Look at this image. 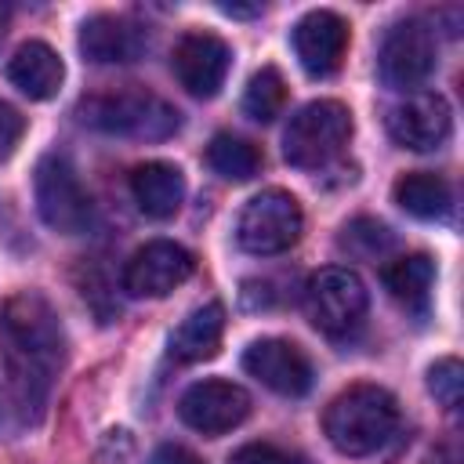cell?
I'll return each mask as SVG.
<instances>
[{
  "mask_svg": "<svg viewBox=\"0 0 464 464\" xmlns=\"http://www.w3.org/2000/svg\"><path fill=\"white\" fill-rule=\"evenodd\" d=\"M243 370L261 381L268 392L297 399L312 388V362L308 355L283 337H261L243 352Z\"/></svg>",
  "mask_w": 464,
  "mask_h": 464,
  "instance_id": "cell-12",
  "label": "cell"
},
{
  "mask_svg": "<svg viewBox=\"0 0 464 464\" xmlns=\"http://www.w3.org/2000/svg\"><path fill=\"white\" fill-rule=\"evenodd\" d=\"M130 192L145 218L167 221L178 214L185 199V174L167 160H149L130 170Z\"/></svg>",
  "mask_w": 464,
  "mask_h": 464,
  "instance_id": "cell-16",
  "label": "cell"
},
{
  "mask_svg": "<svg viewBox=\"0 0 464 464\" xmlns=\"http://www.w3.org/2000/svg\"><path fill=\"white\" fill-rule=\"evenodd\" d=\"M22 134H25V116L14 105L0 102V160H7L14 152V145L22 141Z\"/></svg>",
  "mask_w": 464,
  "mask_h": 464,
  "instance_id": "cell-26",
  "label": "cell"
},
{
  "mask_svg": "<svg viewBox=\"0 0 464 464\" xmlns=\"http://www.w3.org/2000/svg\"><path fill=\"white\" fill-rule=\"evenodd\" d=\"M392 199L410 214V218H420V221H439L450 214V185L442 174L435 170H410L402 174L395 185H392Z\"/></svg>",
  "mask_w": 464,
  "mask_h": 464,
  "instance_id": "cell-19",
  "label": "cell"
},
{
  "mask_svg": "<svg viewBox=\"0 0 464 464\" xmlns=\"http://www.w3.org/2000/svg\"><path fill=\"white\" fill-rule=\"evenodd\" d=\"M352 138V112L348 105L334 98H319L301 105L283 134V156L297 170H319L326 167Z\"/></svg>",
  "mask_w": 464,
  "mask_h": 464,
  "instance_id": "cell-4",
  "label": "cell"
},
{
  "mask_svg": "<svg viewBox=\"0 0 464 464\" xmlns=\"http://www.w3.org/2000/svg\"><path fill=\"white\" fill-rule=\"evenodd\" d=\"M399 428V402L377 384H352L330 399L323 413V431L330 446L344 457L377 453Z\"/></svg>",
  "mask_w": 464,
  "mask_h": 464,
  "instance_id": "cell-2",
  "label": "cell"
},
{
  "mask_svg": "<svg viewBox=\"0 0 464 464\" xmlns=\"http://www.w3.org/2000/svg\"><path fill=\"white\" fill-rule=\"evenodd\" d=\"M178 417L192 431L214 439V435H225L232 428H239L250 417V395H246V388H239L232 381L207 377V381H196L181 392Z\"/></svg>",
  "mask_w": 464,
  "mask_h": 464,
  "instance_id": "cell-9",
  "label": "cell"
},
{
  "mask_svg": "<svg viewBox=\"0 0 464 464\" xmlns=\"http://www.w3.org/2000/svg\"><path fill=\"white\" fill-rule=\"evenodd\" d=\"M381 80L392 91H413L435 72V33L420 18H406L388 29L381 54Z\"/></svg>",
  "mask_w": 464,
  "mask_h": 464,
  "instance_id": "cell-8",
  "label": "cell"
},
{
  "mask_svg": "<svg viewBox=\"0 0 464 464\" xmlns=\"http://www.w3.org/2000/svg\"><path fill=\"white\" fill-rule=\"evenodd\" d=\"M76 116L91 130L116 134V138H138V141H163L181 127V112L167 98L145 87L91 94L76 105Z\"/></svg>",
  "mask_w": 464,
  "mask_h": 464,
  "instance_id": "cell-3",
  "label": "cell"
},
{
  "mask_svg": "<svg viewBox=\"0 0 464 464\" xmlns=\"http://www.w3.org/2000/svg\"><path fill=\"white\" fill-rule=\"evenodd\" d=\"M33 196H36V210H40L47 228H54L62 236L87 232V225L94 218V207H91V196L80 185V178H76V170H72V163L65 156L47 152L36 163Z\"/></svg>",
  "mask_w": 464,
  "mask_h": 464,
  "instance_id": "cell-6",
  "label": "cell"
},
{
  "mask_svg": "<svg viewBox=\"0 0 464 464\" xmlns=\"http://www.w3.org/2000/svg\"><path fill=\"white\" fill-rule=\"evenodd\" d=\"M196 272V257L174 239H152L123 265V290L130 297H167Z\"/></svg>",
  "mask_w": 464,
  "mask_h": 464,
  "instance_id": "cell-10",
  "label": "cell"
},
{
  "mask_svg": "<svg viewBox=\"0 0 464 464\" xmlns=\"http://www.w3.org/2000/svg\"><path fill=\"white\" fill-rule=\"evenodd\" d=\"M450 130H453L450 102L435 91H413L406 102H399L388 112L392 141L413 152H435L439 145H446Z\"/></svg>",
  "mask_w": 464,
  "mask_h": 464,
  "instance_id": "cell-11",
  "label": "cell"
},
{
  "mask_svg": "<svg viewBox=\"0 0 464 464\" xmlns=\"http://www.w3.org/2000/svg\"><path fill=\"white\" fill-rule=\"evenodd\" d=\"M207 163L225 181H250L254 174H261L265 160H261V149L254 141L236 138V134H214L207 145Z\"/></svg>",
  "mask_w": 464,
  "mask_h": 464,
  "instance_id": "cell-21",
  "label": "cell"
},
{
  "mask_svg": "<svg viewBox=\"0 0 464 464\" xmlns=\"http://www.w3.org/2000/svg\"><path fill=\"white\" fill-rule=\"evenodd\" d=\"M301 228H304L301 203L283 188H265L254 199H246V207L239 210L236 243L246 254L272 257V254H286L301 239Z\"/></svg>",
  "mask_w": 464,
  "mask_h": 464,
  "instance_id": "cell-5",
  "label": "cell"
},
{
  "mask_svg": "<svg viewBox=\"0 0 464 464\" xmlns=\"http://www.w3.org/2000/svg\"><path fill=\"white\" fill-rule=\"evenodd\" d=\"M149 47V33L123 14H94L80 29V51L94 65H127L138 62Z\"/></svg>",
  "mask_w": 464,
  "mask_h": 464,
  "instance_id": "cell-15",
  "label": "cell"
},
{
  "mask_svg": "<svg viewBox=\"0 0 464 464\" xmlns=\"http://www.w3.org/2000/svg\"><path fill=\"white\" fill-rule=\"evenodd\" d=\"M341 246L348 254H355V257H370L373 261V257H381V254H388L395 246V236H392L388 225H381L373 218H355V221L344 225Z\"/></svg>",
  "mask_w": 464,
  "mask_h": 464,
  "instance_id": "cell-23",
  "label": "cell"
},
{
  "mask_svg": "<svg viewBox=\"0 0 464 464\" xmlns=\"http://www.w3.org/2000/svg\"><path fill=\"white\" fill-rule=\"evenodd\" d=\"M294 54L308 76H334L348 54V22L337 11H308L294 25Z\"/></svg>",
  "mask_w": 464,
  "mask_h": 464,
  "instance_id": "cell-14",
  "label": "cell"
},
{
  "mask_svg": "<svg viewBox=\"0 0 464 464\" xmlns=\"http://www.w3.org/2000/svg\"><path fill=\"white\" fill-rule=\"evenodd\" d=\"M228 464H304V457L279 450L272 442H246L228 457Z\"/></svg>",
  "mask_w": 464,
  "mask_h": 464,
  "instance_id": "cell-25",
  "label": "cell"
},
{
  "mask_svg": "<svg viewBox=\"0 0 464 464\" xmlns=\"http://www.w3.org/2000/svg\"><path fill=\"white\" fill-rule=\"evenodd\" d=\"M428 392H431L446 410H457V406H460V392H464V366H460V359H453V355L439 359V362L428 370Z\"/></svg>",
  "mask_w": 464,
  "mask_h": 464,
  "instance_id": "cell-24",
  "label": "cell"
},
{
  "mask_svg": "<svg viewBox=\"0 0 464 464\" xmlns=\"http://www.w3.org/2000/svg\"><path fill=\"white\" fill-rule=\"evenodd\" d=\"M170 65H174L178 83L192 98H214L225 87V76H228V65H232V51L214 33H185L174 44Z\"/></svg>",
  "mask_w": 464,
  "mask_h": 464,
  "instance_id": "cell-13",
  "label": "cell"
},
{
  "mask_svg": "<svg viewBox=\"0 0 464 464\" xmlns=\"http://www.w3.org/2000/svg\"><path fill=\"white\" fill-rule=\"evenodd\" d=\"M366 304H370L366 283L352 268H341V265L319 268L304 286V312L312 326L323 330L326 337L352 334L362 323Z\"/></svg>",
  "mask_w": 464,
  "mask_h": 464,
  "instance_id": "cell-7",
  "label": "cell"
},
{
  "mask_svg": "<svg viewBox=\"0 0 464 464\" xmlns=\"http://www.w3.org/2000/svg\"><path fill=\"white\" fill-rule=\"evenodd\" d=\"M7 80L33 102H47L58 94L62 80H65V65L58 58L54 47H47L44 40H29L14 51V58L7 62Z\"/></svg>",
  "mask_w": 464,
  "mask_h": 464,
  "instance_id": "cell-17",
  "label": "cell"
},
{
  "mask_svg": "<svg viewBox=\"0 0 464 464\" xmlns=\"http://www.w3.org/2000/svg\"><path fill=\"white\" fill-rule=\"evenodd\" d=\"M283 105H286V80H283V72L276 65H261L250 76L246 91H243V112L250 120H257V123H272L283 112Z\"/></svg>",
  "mask_w": 464,
  "mask_h": 464,
  "instance_id": "cell-22",
  "label": "cell"
},
{
  "mask_svg": "<svg viewBox=\"0 0 464 464\" xmlns=\"http://www.w3.org/2000/svg\"><path fill=\"white\" fill-rule=\"evenodd\" d=\"M4 33H7V7L0 4V40H4Z\"/></svg>",
  "mask_w": 464,
  "mask_h": 464,
  "instance_id": "cell-29",
  "label": "cell"
},
{
  "mask_svg": "<svg viewBox=\"0 0 464 464\" xmlns=\"http://www.w3.org/2000/svg\"><path fill=\"white\" fill-rule=\"evenodd\" d=\"M0 359L22 420H36L65 362V330L44 294L14 290L0 301Z\"/></svg>",
  "mask_w": 464,
  "mask_h": 464,
  "instance_id": "cell-1",
  "label": "cell"
},
{
  "mask_svg": "<svg viewBox=\"0 0 464 464\" xmlns=\"http://www.w3.org/2000/svg\"><path fill=\"white\" fill-rule=\"evenodd\" d=\"M381 279L395 301L420 312L428 304V294L435 283V261L428 254H402L381 268Z\"/></svg>",
  "mask_w": 464,
  "mask_h": 464,
  "instance_id": "cell-20",
  "label": "cell"
},
{
  "mask_svg": "<svg viewBox=\"0 0 464 464\" xmlns=\"http://www.w3.org/2000/svg\"><path fill=\"white\" fill-rule=\"evenodd\" d=\"M221 11H225V14H236V18H254V14H261V7H243V4H221Z\"/></svg>",
  "mask_w": 464,
  "mask_h": 464,
  "instance_id": "cell-28",
  "label": "cell"
},
{
  "mask_svg": "<svg viewBox=\"0 0 464 464\" xmlns=\"http://www.w3.org/2000/svg\"><path fill=\"white\" fill-rule=\"evenodd\" d=\"M145 464H203V460H199L192 450H185V446L163 442V446H156V450H152V457H149Z\"/></svg>",
  "mask_w": 464,
  "mask_h": 464,
  "instance_id": "cell-27",
  "label": "cell"
},
{
  "mask_svg": "<svg viewBox=\"0 0 464 464\" xmlns=\"http://www.w3.org/2000/svg\"><path fill=\"white\" fill-rule=\"evenodd\" d=\"M225 334V304L221 301H207L199 308H192L181 326L170 334V355L178 362H203L218 352Z\"/></svg>",
  "mask_w": 464,
  "mask_h": 464,
  "instance_id": "cell-18",
  "label": "cell"
}]
</instances>
